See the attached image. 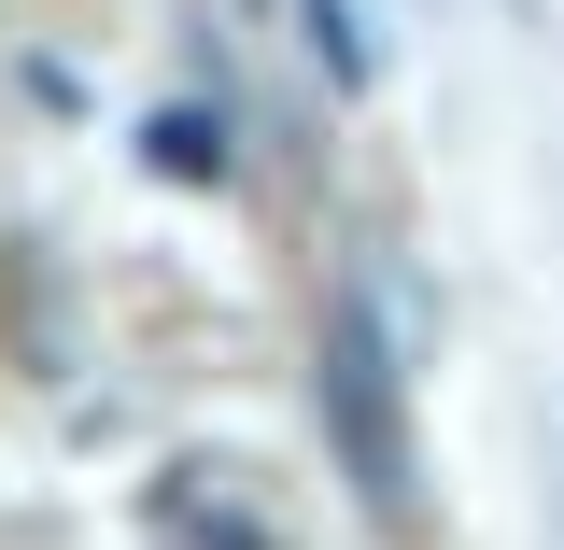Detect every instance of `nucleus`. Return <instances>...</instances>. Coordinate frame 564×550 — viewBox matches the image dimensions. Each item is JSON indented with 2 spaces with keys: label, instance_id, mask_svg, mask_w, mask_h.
Wrapping results in <instances>:
<instances>
[{
  "label": "nucleus",
  "instance_id": "obj_1",
  "mask_svg": "<svg viewBox=\"0 0 564 550\" xmlns=\"http://www.w3.org/2000/svg\"><path fill=\"white\" fill-rule=\"evenodd\" d=\"M311 410L339 438V481L381 508V522H410V396H395V353L367 325V296L325 311V353H311Z\"/></svg>",
  "mask_w": 564,
  "mask_h": 550
},
{
  "label": "nucleus",
  "instance_id": "obj_2",
  "mask_svg": "<svg viewBox=\"0 0 564 550\" xmlns=\"http://www.w3.org/2000/svg\"><path fill=\"white\" fill-rule=\"evenodd\" d=\"M141 155H155L170 184H226V114H198V99H170V114L141 128Z\"/></svg>",
  "mask_w": 564,
  "mask_h": 550
}]
</instances>
